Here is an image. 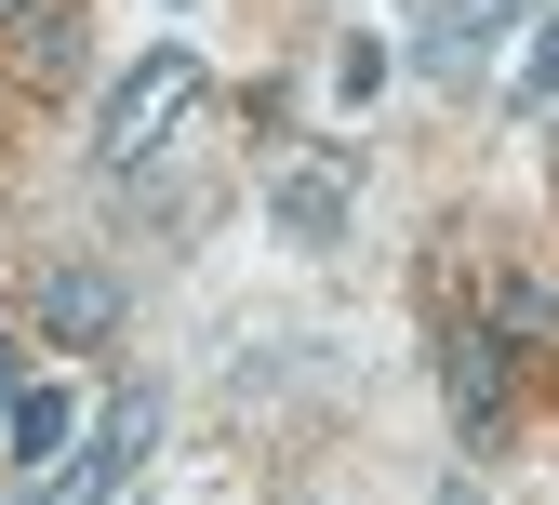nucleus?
Instances as JSON below:
<instances>
[{
    "instance_id": "nucleus-10",
    "label": "nucleus",
    "mask_w": 559,
    "mask_h": 505,
    "mask_svg": "<svg viewBox=\"0 0 559 505\" xmlns=\"http://www.w3.org/2000/svg\"><path fill=\"white\" fill-rule=\"evenodd\" d=\"M0 14H40V0H0Z\"/></svg>"
},
{
    "instance_id": "nucleus-9",
    "label": "nucleus",
    "mask_w": 559,
    "mask_h": 505,
    "mask_svg": "<svg viewBox=\"0 0 559 505\" xmlns=\"http://www.w3.org/2000/svg\"><path fill=\"white\" fill-rule=\"evenodd\" d=\"M14 386H27V346H0V412H14Z\"/></svg>"
},
{
    "instance_id": "nucleus-1",
    "label": "nucleus",
    "mask_w": 559,
    "mask_h": 505,
    "mask_svg": "<svg viewBox=\"0 0 559 505\" xmlns=\"http://www.w3.org/2000/svg\"><path fill=\"white\" fill-rule=\"evenodd\" d=\"M187 107H200V53H187V40H160V53L133 67L120 94H107V120H94V147H107V173H133V160H147L160 133L187 120Z\"/></svg>"
},
{
    "instance_id": "nucleus-5",
    "label": "nucleus",
    "mask_w": 559,
    "mask_h": 505,
    "mask_svg": "<svg viewBox=\"0 0 559 505\" xmlns=\"http://www.w3.org/2000/svg\"><path fill=\"white\" fill-rule=\"evenodd\" d=\"M280 227H294V240H333L346 227V160H307L294 187H280Z\"/></svg>"
},
{
    "instance_id": "nucleus-4",
    "label": "nucleus",
    "mask_w": 559,
    "mask_h": 505,
    "mask_svg": "<svg viewBox=\"0 0 559 505\" xmlns=\"http://www.w3.org/2000/svg\"><path fill=\"white\" fill-rule=\"evenodd\" d=\"M67 440H81V399H67V386H14L0 453H14V466H67Z\"/></svg>"
},
{
    "instance_id": "nucleus-6",
    "label": "nucleus",
    "mask_w": 559,
    "mask_h": 505,
    "mask_svg": "<svg viewBox=\"0 0 559 505\" xmlns=\"http://www.w3.org/2000/svg\"><path fill=\"white\" fill-rule=\"evenodd\" d=\"M493 359H507L493 333H466V346H453V412H466V425H507V373H493Z\"/></svg>"
},
{
    "instance_id": "nucleus-7",
    "label": "nucleus",
    "mask_w": 559,
    "mask_h": 505,
    "mask_svg": "<svg viewBox=\"0 0 559 505\" xmlns=\"http://www.w3.org/2000/svg\"><path fill=\"white\" fill-rule=\"evenodd\" d=\"M493 333L507 346H559V293L546 279H493Z\"/></svg>"
},
{
    "instance_id": "nucleus-3",
    "label": "nucleus",
    "mask_w": 559,
    "mask_h": 505,
    "mask_svg": "<svg viewBox=\"0 0 559 505\" xmlns=\"http://www.w3.org/2000/svg\"><path fill=\"white\" fill-rule=\"evenodd\" d=\"M40 333H53V346H107V333H120V279H107V266H53V279H40Z\"/></svg>"
},
{
    "instance_id": "nucleus-2",
    "label": "nucleus",
    "mask_w": 559,
    "mask_h": 505,
    "mask_svg": "<svg viewBox=\"0 0 559 505\" xmlns=\"http://www.w3.org/2000/svg\"><path fill=\"white\" fill-rule=\"evenodd\" d=\"M147 440H160V399H147V386H120V399H107V425H94L81 453H67V479H53L40 505H107L133 466H147Z\"/></svg>"
},
{
    "instance_id": "nucleus-8",
    "label": "nucleus",
    "mask_w": 559,
    "mask_h": 505,
    "mask_svg": "<svg viewBox=\"0 0 559 505\" xmlns=\"http://www.w3.org/2000/svg\"><path fill=\"white\" fill-rule=\"evenodd\" d=\"M507 94H520V107L559 94V14H533V53H520V81H507Z\"/></svg>"
}]
</instances>
